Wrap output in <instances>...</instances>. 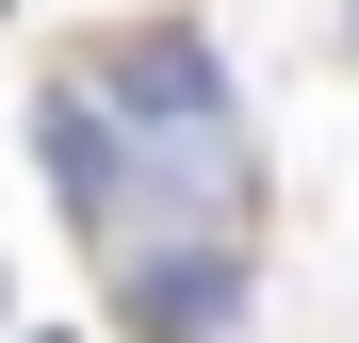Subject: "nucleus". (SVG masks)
I'll return each mask as SVG.
<instances>
[{
  "mask_svg": "<svg viewBox=\"0 0 359 343\" xmlns=\"http://www.w3.org/2000/svg\"><path fill=\"white\" fill-rule=\"evenodd\" d=\"M131 343H229L245 327V229H114L98 246Z\"/></svg>",
  "mask_w": 359,
  "mask_h": 343,
  "instance_id": "f257e3e1",
  "label": "nucleus"
},
{
  "mask_svg": "<svg viewBox=\"0 0 359 343\" xmlns=\"http://www.w3.org/2000/svg\"><path fill=\"white\" fill-rule=\"evenodd\" d=\"M131 131H180V114H229V66H212V33H114L98 66H82Z\"/></svg>",
  "mask_w": 359,
  "mask_h": 343,
  "instance_id": "f03ea898",
  "label": "nucleus"
}]
</instances>
